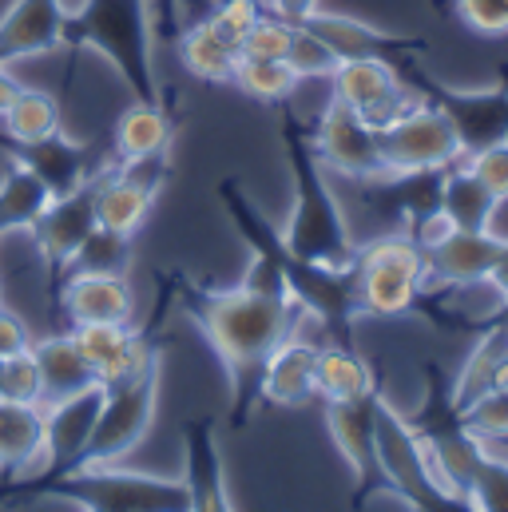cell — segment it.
Returning a JSON list of instances; mask_svg holds the SVG:
<instances>
[{
    "label": "cell",
    "instance_id": "1",
    "mask_svg": "<svg viewBox=\"0 0 508 512\" xmlns=\"http://www.w3.org/2000/svg\"><path fill=\"white\" fill-rule=\"evenodd\" d=\"M183 306L207 330L215 354L231 370L239 397L247 393V385L258 382V366L270 358V350L294 334L298 314H306L298 302L266 298L258 290H247L243 282L235 290L183 286Z\"/></svg>",
    "mask_w": 508,
    "mask_h": 512
},
{
    "label": "cell",
    "instance_id": "2",
    "mask_svg": "<svg viewBox=\"0 0 508 512\" xmlns=\"http://www.w3.org/2000/svg\"><path fill=\"white\" fill-rule=\"evenodd\" d=\"M235 227L247 235L254 251H270V255L282 262V274H286V286H290V298L326 326L330 342L338 346H354V318L362 314L358 310V290H354V270H334V266H318V262H302L286 251L282 235L270 231V223L251 207V199L239 191L235 179H227L219 187Z\"/></svg>",
    "mask_w": 508,
    "mask_h": 512
},
{
    "label": "cell",
    "instance_id": "3",
    "mask_svg": "<svg viewBox=\"0 0 508 512\" xmlns=\"http://www.w3.org/2000/svg\"><path fill=\"white\" fill-rule=\"evenodd\" d=\"M286 135V159H290V179H294V215L282 231L286 251L302 262H318V266H334V270H354V239L346 231L342 207L334 203L322 163L314 155L310 135L302 131V120L286 116L282 120Z\"/></svg>",
    "mask_w": 508,
    "mask_h": 512
},
{
    "label": "cell",
    "instance_id": "4",
    "mask_svg": "<svg viewBox=\"0 0 508 512\" xmlns=\"http://www.w3.org/2000/svg\"><path fill=\"white\" fill-rule=\"evenodd\" d=\"M64 44H92L116 64L135 100L163 104L151 64V20L147 0H92L84 16L64 24Z\"/></svg>",
    "mask_w": 508,
    "mask_h": 512
},
{
    "label": "cell",
    "instance_id": "5",
    "mask_svg": "<svg viewBox=\"0 0 508 512\" xmlns=\"http://www.w3.org/2000/svg\"><path fill=\"white\" fill-rule=\"evenodd\" d=\"M44 493L68 497L92 512H183L187 485L151 477V473H127L116 465H76L60 477L44 481Z\"/></svg>",
    "mask_w": 508,
    "mask_h": 512
},
{
    "label": "cell",
    "instance_id": "6",
    "mask_svg": "<svg viewBox=\"0 0 508 512\" xmlns=\"http://www.w3.org/2000/svg\"><path fill=\"white\" fill-rule=\"evenodd\" d=\"M421 274H425V251L417 247V239L401 227L385 231L374 243L358 247L354 255L358 310L378 318L409 314L421 302Z\"/></svg>",
    "mask_w": 508,
    "mask_h": 512
},
{
    "label": "cell",
    "instance_id": "7",
    "mask_svg": "<svg viewBox=\"0 0 508 512\" xmlns=\"http://www.w3.org/2000/svg\"><path fill=\"white\" fill-rule=\"evenodd\" d=\"M155 389H159V362L131 374L124 382L104 385V405L84 449L80 465H116L143 441L155 417Z\"/></svg>",
    "mask_w": 508,
    "mask_h": 512
},
{
    "label": "cell",
    "instance_id": "8",
    "mask_svg": "<svg viewBox=\"0 0 508 512\" xmlns=\"http://www.w3.org/2000/svg\"><path fill=\"white\" fill-rule=\"evenodd\" d=\"M374 449H378V477L409 501V509H457V501L437 489L421 437L409 425V417L385 405L381 397L378 421H374Z\"/></svg>",
    "mask_w": 508,
    "mask_h": 512
},
{
    "label": "cell",
    "instance_id": "9",
    "mask_svg": "<svg viewBox=\"0 0 508 512\" xmlns=\"http://www.w3.org/2000/svg\"><path fill=\"white\" fill-rule=\"evenodd\" d=\"M381 159L385 171H425V167H453L461 159V143L457 131L449 128V120L441 116L437 104L429 100H409L405 112L378 128Z\"/></svg>",
    "mask_w": 508,
    "mask_h": 512
},
{
    "label": "cell",
    "instance_id": "10",
    "mask_svg": "<svg viewBox=\"0 0 508 512\" xmlns=\"http://www.w3.org/2000/svg\"><path fill=\"white\" fill-rule=\"evenodd\" d=\"M413 96L417 100H429L441 108V116L449 120V128L457 131V143H461V155L469 151H481V147H493V143H508V84H493V88H481V92H457V88H445L421 72H413Z\"/></svg>",
    "mask_w": 508,
    "mask_h": 512
},
{
    "label": "cell",
    "instance_id": "11",
    "mask_svg": "<svg viewBox=\"0 0 508 512\" xmlns=\"http://www.w3.org/2000/svg\"><path fill=\"white\" fill-rule=\"evenodd\" d=\"M314 143V155L322 167L354 179V183H366V179H378L389 175L385 171V159H381V139L378 128H370L358 112H350L346 104H330L318 120V128L310 135Z\"/></svg>",
    "mask_w": 508,
    "mask_h": 512
},
{
    "label": "cell",
    "instance_id": "12",
    "mask_svg": "<svg viewBox=\"0 0 508 512\" xmlns=\"http://www.w3.org/2000/svg\"><path fill=\"white\" fill-rule=\"evenodd\" d=\"M334 100L346 104L350 112H358L370 128L393 124L405 104L413 100L405 92V80L397 72L393 60L385 56H358V60H338L334 68Z\"/></svg>",
    "mask_w": 508,
    "mask_h": 512
},
{
    "label": "cell",
    "instance_id": "13",
    "mask_svg": "<svg viewBox=\"0 0 508 512\" xmlns=\"http://www.w3.org/2000/svg\"><path fill=\"white\" fill-rule=\"evenodd\" d=\"M96 175L88 183H80L76 191L48 199L40 219L28 227L52 278H64V266L80 251V243L96 231Z\"/></svg>",
    "mask_w": 508,
    "mask_h": 512
},
{
    "label": "cell",
    "instance_id": "14",
    "mask_svg": "<svg viewBox=\"0 0 508 512\" xmlns=\"http://www.w3.org/2000/svg\"><path fill=\"white\" fill-rule=\"evenodd\" d=\"M505 239L489 231H461L453 227L449 235H441L433 247H425V274H421V298L433 290H461V286H477L485 282L493 258L501 251Z\"/></svg>",
    "mask_w": 508,
    "mask_h": 512
},
{
    "label": "cell",
    "instance_id": "15",
    "mask_svg": "<svg viewBox=\"0 0 508 512\" xmlns=\"http://www.w3.org/2000/svg\"><path fill=\"white\" fill-rule=\"evenodd\" d=\"M72 342L92 366L96 382L112 385L155 366V346L131 330V322H80L72 326Z\"/></svg>",
    "mask_w": 508,
    "mask_h": 512
},
{
    "label": "cell",
    "instance_id": "16",
    "mask_svg": "<svg viewBox=\"0 0 508 512\" xmlns=\"http://www.w3.org/2000/svg\"><path fill=\"white\" fill-rule=\"evenodd\" d=\"M100 405H104V385L100 382L84 385L80 393H68L60 401L40 405L44 409V445H48V457H52L56 473L76 469L84 461V449L92 441Z\"/></svg>",
    "mask_w": 508,
    "mask_h": 512
},
{
    "label": "cell",
    "instance_id": "17",
    "mask_svg": "<svg viewBox=\"0 0 508 512\" xmlns=\"http://www.w3.org/2000/svg\"><path fill=\"white\" fill-rule=\"evenodd\" d=\"M302 28H310L338 60H358V56H385V60H409L413 52H421L425 44L421 40H409V36H393V32H381L366 20H354V16H338V12H310L302 20Z\"/></svg>",
    "mask_w": 508,
    "mask_h": 512
},
{
    "label": "cell",
    "instance_id": "18",
    "mask_svg": "<svg viewBox=\"0 0 508 512\" xmlns=\"http://www.w3.org/2000/svg\"><path fill=\"white\" fill-rule=\"evenodd\" d=\"M183 485H187V505L195 512L231 509L227 473H223V457H219L211 421H191L183 429Z\"/></svg>",
    "mask_w": 508,
    "mask_h": 512
},
{
    "label": "cell",
    "instance_id": "19",
    "mask_svg": "<svg viewBox=\"0 0 508 512\" xmlns=\"http://www.w3.org/2000/svg\"><path fill=\"white\" fill-rule=\"evenodd\" d=\"M0 469L24 477H48L52 457L44 445V409L0 397Z\"/></svg>",
    "mask_w": 508,
    "mask_h": 512
},
{
    "label": "cell",
    "instance_id": "20",
    "mask_svg": "<svg viewBox=\"0 0 508 512\" xmlns=\"http://www.w3.org/2000/svg\"><path fill=\"white\" fill-rule=\"evenodd\" d=\"M60 306L68 322H131L135 294L127 274H68L60 286Z\"/></svg>",
    "mask_w": 508,
    "mask_h": 512
},
{
    "label": "cell",
    "instance_id": "21",
    "mask_svg": "<svg viewBox=\"0 0 508 512\" xmlns=\"http://www.w3.org/2000/svg\"><path fill=\"white\" fill-rule=\"evenodd\" d=\"M314 362H318V346L302 342L298 334H290L258 366V382H254L258 397H266L274 405H302V401L318 397V389H314Z\"/></svg>",
    "mask_w": 508,
    "mask_h": 512
},
{
    "label": "cell",
    "instance_id": "22",
    "mask_svg": "<svg viewBox=\"0 0 508 512\" xmlns=\"http://www.w3.org/2000/svg\"><path fill=\"white\" fill-rule=\"evenodd\" d=\"M64 48V16L52 0H12L0 16V52L4 60H24Z\"/></svg>",
    "mask_w": 508,
    "mask_h": 512
},
{
    "label": "cell",
    "instance_id": "23",
    "mask_svg": "<svg viewBox=\"0 0 508 512\" xmlns=\"http://www.w3.org/2000/svg\"><path fill=\"white\" fill-rule=\"evenodd\" d=\"M374 421H378V389L350 397V401H326V425L342 457L354 465L358 477L378 473V449H374Z\"/></svg>",
    "mask_w": 508,
    "mask_h": 512
},
{
    "label": "cell",
    "instance_id": "24",
    "mask_svg": "<svg viewBox=\"0 0 508 512\" xmlns=\"http://www.w3.org/2000/svg\"><path fill=\"white\" fill-rule=\"evenodd\" d=\"M12 155L20 163H28L44 179V187H48L52 199L56 195H68V191H76L80 183L92 179V171H88V147L84 143H72L64 131H56L48 139H36V143H20Z\"/></svg>",
    "mask_w": 508,
    "mask_h": 512
},
{
    "label": "cell",
    "instance_id": "25",
    "mask_svg": "<svg viewBox=\"0 0 508 512\" xmlns=\"http://www.w3.org/2000/svg\"><path fill=\"white\" fill-rule=\"evenodd\" d=\"M501 199L457 159L453 167H445V187H441V215L461 227V231H489L493 215H497Z\"/></svg>",
    "mask_w": 508,
    "mask_h": 512
},
{
    "label": "cell",
    "instance_id": "26",
    "mask_svg": "<svg viewBox=\"0 0 508 512\" xmlns=\"http://www.w3.org/2000/svg\"><path fill=\"white\" fill-rule=\"evenodd\" d=\"M32 354H36V366H40V378H44V401H60L68 393H80L84 385L96 382L92 366L84 362V354L76 350L72 334H52V338H40L32 342Z\"/></svg>",
    "mask_w": 508,
    "mask_h": 512
},
{
    "label": "cell",
    "instance_id": "27",
    "mask_svg": "<svg viewBox=\"0 0 508 512\" xmlns=\"http://www.w3.org/2000/svg\"><path fill=\"white\" fill-rule=\"evenodd\" d=\"M179 60L187 64L191 76L211 80V84H227L235 76L239 48L211 20H195L191 28L179 32Z\"/></svg>",
    "mask_w": 508,
    "mask_h": 512
},
{
    "label": "cell",
    "instance_id": "28",
    "mask_svg": "<svg viewBox=\"0 0 508 512\" xmlns=\"http://www.w3.org/2000/svg\"><path fill=\"white\" fill-rule=\"evenodd\" d=\"M314 389L322 401H350L362 393H374V370L370 362L358 358L354 346H318V362H314Z\"/></svg>",
    "mask_w": 508,
    "mask_h": 512
},
{
    "label": "cell",
    "instance_id": "29",
    "mask_svg": "<svg viewBox=\"0 0 508 512\" xmlns=\"http://www.w3.org/2000/svg\"><path fill=\"white\" fill-rule=\"evenodd\" d=\"M48 187H44V179L28 167V163H20L16 155H12V163L4 167V175H0V235H8V231H28L36 219H40V211L48 207Z\"/></svg>",
    "mask_w": 508,
    "mask_h": 512
},
{
    "label": "cell",
    "instance_id": "30",
    "mask_svg": "<svg viewBox=\"0 0 508 512\" xmlns=\"http://www.w3.org/2000/svg\"><path fill=\"white\" fill-rule=\"evenodd\" d=\"M155 195H147L143 187L120 179L116 171H100L96 175V223L120 235H135L143 227V219L151 215Z\"/></svg>",
    "mask_w": 508,
    "mask_h": 512
},
{
    "label": "cell",
    "instance_id": "31",
    "mask_svg": "<svg viewBox=\"0 0 508 512\" xmlns=\"http://www.w3.org/2000/svg\"><path fill=\"white\" fill-rule=\"evenodd\" d=\"M171 139H175L171 112L163 104H151V100H135L120 116V124H116V151H120V159L171 151Z\"/></svg>",
    "mask_w": 508,
    "mask_h": 512
},
{
    "label": "cell",
    "instance_id": "32",
    "mask_svg": "<svg viewBox=\"0 0 508 512\" xmlns=\"http://www.w3.org/2000/svg\"><path fill=\"white\" fill-rule=\"evenodd\" d=\"M505 358H508V322H493V326L481 334V342L473 346L469 362L461 366V378L449 385L453 405L465 409L477 393H485V389L493 385V374H497V366H501Z\"/></svg>",
    "mask_w": 508,
    "mask_h": 512
},
{
    "label": "cell",
    "instance_id": "33",
    "mask_svg": "<svg viewBox=\"0 0 508 512\" xmlns=\"http://www.w3.org/2000/svg\"><path fill=\"white\" fill-rule=\"evenodd\" d=\"M4 131L8 139L20 147V143H36V139H48L60 131V104L48 96V92H32V88H20V96L12 100V108L4 112Z\"/></svg>",
    "mask_w": 508,
    "mask_h": 512
},
{
    "label": "cell",
    "instance_id": "34",
    "mask_svg": "<svg viewBox=\"0 0 508 512\" xmlns=\"http://www.w3.org/2000/svg\"><path fill=\"white\" fill-rule=\"evenodd\" d=\"M127 266H131V235L108 231L96 223V231L80 243V251L64 266V278L68 274H127Z\"/></svg>",
    "mask_w": 508,
    "mask_h": 512
},
{
    "label": "cell",
    "instance_id": "35",
    "mask_svg": "<svg viewBox=\"0 0 508 512\" xmlns=\"http://www.w3.org/2000/svg\"><path fill=\"white\" fill-rule=\"evenodd\" d=\"M247 96L266 100V104H282L294 96V88L302 84L298 72L286 60H254V56H239L235 76H231Z\"/></svg>",
    "mask_w": 508,
    "mask_h": 512
},
{
    "label": "cell",
    "instance_id": "36",
    "mask_svg": "<svg viewBox=\"0 0 508 512\" xmlns=\"http://www.w3.org/2000/svg\"><path fill=\"white\" fill-rule=\"evenodd\" d=\"M465 505L485 512H508V457L485 449V461L473 473V485L465 493Z\"/></svg>",
    "mask_w": 508,
    "mask_h": 512
},
{
    "label": "cell",
    "instance_id": "37",
    "mask_svg": "<svg viewBox=\"0 0 508 512\" xmlns=\"http://www.w3.org/2000/svg\"><path fill=\"white\" fill-rule=\"evenodd\" d=\"M290 40H294V24L266 8V12L251 24V32L243 36L239 56H254V60H286Z\"/></svg>",
    "mask_w": 508,
    "mask_h": 512
},
{
    "label": "cell",
    "instance_id": "38",
    "mask_svg": "<svg viewBox=\"0 0 508 512\" xmlns=\"http://www.w3.org/2000/svg\"><path fill=\"white\" fill-rule=\"evenodd\" d=\"M0 397L24 401V405H40L44 401V378H40V366H36L32 350L0 358Z\"/></svg>",
    "mask_w": 508,
    "mask_h": 512
},
{
    "label": "cell",
    "instance_id": "39",
    "mask_svg": "<svg viewBox=\"0 0 508 512\" xmlns=\"http://www.w3.org/2000/svg\"><path fill=\"white\" fill-rule=\"evenodd\" d=\"M461 421L481 437V441H501L508 437V393L489 385L485 393H477L465 409H461Z\"/></svg>",
    "mask_w": 508,
    "mask_h": 512
},
{
    "label": "cell",
    "instance_id": "40",
    "mask_svg": "<svg viewBox=\"0 0 508 512\" xmlns=\"http://www.w3.org/2000/svg\"><path fill=\"white\" fill-rule=\"evenodd\" d=\"M286 64L298 72V80H330L338 68V56L302 24H294V40L286 52Z\"/></svg>",
    "mask_w": 508,
    "mask_h": 512
},
{
    "label": "cell",
    "instance_id": "41",
    "mask_svg": "<svg viewBox=\"0 0 508 512\" xmlns=\"http://www.w3.org/2000/svg\"><path fill=\"white\" fill-rule=\"evenodd\" d=\"M461 163L505 203L508 199V143H493V147L469 151V155H461Z\"/></svg>",
    "mask_w": 508,
    "mask_h": 512
},
{
    "label": "cell",
    "instance_id": "42",
    "mask_svg": "<svg viewBox=\"0 0 508 512\" xmlns=\"http://www.w3.org/2000/svg\"><path fill=\"white\" fill-rule=\"evenodd\" d=\"M167 171H171V151H155V155H131V159H120L116 175L143 187L147 195H159V187L167 183Z\"/></svg>",
    "mask_w": 508,
    "mask_h": 512
},
{
    "label": "cell",
    "instance_id": "43",
    "mask_svg": "<svg viewBox=\"0 0 508 512\" xmlns=\"http://www.w3.org/2000/svg\"><path fill=\"white\" fill-rule=\"evenodd\" d=\"M262 12H266V8H262L258 0H219V8H215L207 20H211V24H215V28H219L235 48H239V44H243V36L251 32V24L262 16Z\"/></svg>",
    "mask_w": 508,
    "mask_h": 512
},
{
    "label": "cell",
    "instance_id": "44",
    "mask_svg": "<svg viewBox=\"0 0 508 512\" xmlns=\"http://www.w3.org/2000/svg\"><path fill=\"white\" fill-rule=\"evenodd\" d=\"M453 4L469 28L485 32V36L508 32V0H453Z\"/></svg>",
    "mask_w": 508,
    "mask_h": 512
},
{
    "label": "cell",
    "instance_id": "45",
    "mask_svg": "<svg viewBox=\"0 0 508 512\" xmlns=\"http://www.w3.org/2000/svg\"><path fill=\"white\" fill-rule=\"evenodd\" d=\"M147 20H151V44L179 40V0H147Z\"/></svg>",
    "mask_w": 508,
    "mask_h": 512
},
{
    "label": "cell",
    "instance_id": "46",
    "mask_svg": "<svg viewBox=\"0 0 508 512\" xmlns=\"http://www.w3.org/2000/svg\"><path fill=\"white\" fill-rule=\"evenodd\" d=\"M32 342H36V338L28 334L24 318L0 306V358H12V354H20V350H32Z\"/></svg>",
    "mask_w": 508,
    "mask_h": 512
},
{
    "label": "cell",
    "instance_id": "47",
    "mask_svg": "<svg viewBox=\"0 0 508 512\" xmlns=\"http://www.w3.org/2000/svg\"><path fill=\"white\" fill-rule=\"evenodd\" d=\"M485 282H489V290H497L501 302H508V239L501 243V251H497V258H493Z\"/></svg>",
    "mask_w": 508,
    "mask_h": 512
},
{
    "label": "cell",
    "instance_id": "48",
    "mask_svg": "<svg viewBox=\"0 0 508 512\" xmlns=\"http://www.w3.org/2000/svg\"><path fill=\"white\" fill-rule=\"evenodd\" d=\"M314 8H318V0H270V12H278L290 24H302Z\"/></svg>",
    "mask_w": 508,
    "mask_h": 512
},
{
    "label": "cell",
    "instance_id": "49",
    "mask_svg": "<svg viewBox=\"0 0 508 512\" xmlns=\"http://www.w3.org/2000/svg\"><path fill=\"white\" fill-rule=\"evenodd\" d=\"M20 88H24V84H16V76L8 72V64H0V120H4V112L12 108V100L20 96Z\"/></svg>",
    "mask_w": 508,
    "mask_h": 512
},
{
    "label": "cell",
    "instance_id": "50",
    "mask_svg": "<svg viewBox=\"0 0 508 512\" xmlns=\"http://www.w3.org/2000/svg\"><path fill=\"white\" fill-rule=\"evenodd\" d=\"M52 4H56V12H60V16H64V24H68V20H76V16H84L92 0H52Z\"/></svg>",
    "mask_w": 508,
    "mask_h": 512
},
{
    "label": "cell",
    "instance_id": "51",
    "mask_svg": "<svg viewBox=\"0 0 508 512\" xmlns=\"http://www.w3.org/2000/svg\"><path fill=\"white\" fill-rule=\"evenodd\" d=\"M493 385H497V389H505V393H508V358L501 362V366H497V374H493Z\"/></svg>",
    "mask_w": 508,
    "mask_h": 512
},
{
    "label": "cell",
    "instance_id": "52",
    "mask_svg": "<svg viewBox=\"0 0 508 512\" xmlns=\"http://www.w3.org/2000/svg\"><path fill=\"white\" fill-rule=\"evenodd\" d=\"M501 80H505V84H508V64H505V68H501Z\"/></svg>",
    "mask_w": 508,
    "mask_h": 512
}]
</instances>
